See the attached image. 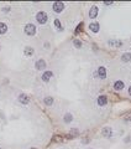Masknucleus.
Returning <instances> with one entry per match:
<instances>
[{
  "label": "nucleus",
  "instance_id": "f257e3e1",
  "mask_svg": "<svg viewBox=\"0 0 131 149\" xmlns=\"http://www.w3.org/2000/svg\"><path fill=\"white\" fill-rule=\"evenodd\" d=\"M47 19H48V16H47V14L45 11H38L36 14V20H37V23L41 24V25L46 24L47 23Z\"/></svg>",
  "mask_w": 131,
  "mask_h": 149
},
{
  "label": "nucleus",
  "instance_id": "f03ea898",
  "mask_svg": "<svg viewBox=\"0 0 131 149\" xmlns=\"http://www.w3.org/2000/svg\"><path fill=\"white\" fill-rule=\"evenodd\" d=\"M24 30H25V34L29 36H34L36 34V26L34 24H27Z\"/></svg>",
  "mask_w": 131,
  "mask_h": 149
},
{
  "label": "nucleus",
  "instance_id": "7ed1b4c3",
  "mask_svg": "<svg viewBox=\"0 0 131 149\" xmlns=\"http://www.w3.org/2000/svg\"><path fill=\"white\" fill-rule=\"evenodd\" d=\"M52 8H53V11H54V13L59 14V13L63 11V9H64V3H62V1H56V3L52 4Z\"/></svg>",
  "mask_w": 131,
  "mask_h": 149
},
{
  "label": "nucleus",
  "instance_id": "20e7f679",
  "mask_svg": "<svg viewBox=\"0 0 131 149\" xmlns=\"http://www.w3.org/2000/svg\"><path fill=\"white\" fill-rule=\"evenodd\" d=\"M35 67H36V70H38V71L45 70V68H46V61H45V60H37L36 63H35Z\"/></svg>",
  "mask_w": 131,
  "mask_h": 149
},
{
  "label": "nucleus",
  "instance_id": "39448f33",
  "mask_svg": "<svg viewBox=\"0 0 131 149\" xmlns=\"http://www.w3.org/2000/svg\"><path fill=\"white\" fill-rule=\"evenodd\" d=\"M52 77H53V72L52 71H46V72H43V74H42V81L43 82H48Z\"/></svg>",
  "mask_w": 131,
  "mask_h": 149
},
{
  "label": "nucleus",
  "instance_id": "423d86ee",
  "mask_svg": "<svg viewBox=\"0 0 131 149\" xmlns=\"http://www.w3.org/2000/svg\"><path fill=\"white\" fill-rule=\"evenodd\" d=\"M111 134H113V129L109 128V127H105V128L102 131V135L105 137V138H110Z\"/></svg>",
  "mask_w": 131,
  "mask_h": 149
},
{
  "label": "nucleus",
  "instance_id": "0eeeda50",
  "mask_svg": "<svg viewBox=\"0 0 131 149\" xmlns=\"http://www.w3.org/2000/svg\"><path fill=\"white\" fill-rule=\"evenodd\" d=\"M98 76H99L102 80H105V77H106V68L100 66L99 68H98Z\"/></svg>",
  "mask_w": 131,
  "mask_h": 149
},
{
  "label": "nucleus",
  "instance_id": "6e6552de",
  "mask_svg": "<svg viewBox=\"0 0 131 149\" xmlns=\"http://www.w3.org/2000/svg\"><path fill=\"white\" fill-rule=\"evenodd\" d=\"M98 106H100V107H103V106H105L108 103V98H106V96H99L98 97Z\"/></svg>",
  "mask_w": 131,
  "mask_h": 149
},
{
  "label": "nucleus",
  "instance_id": "1a4fd4ad",
  "mask_svg": "<svg viewBox=\"0 0 131 149\" xmlns=\"http://www.w3.org/2000/svg\"><path fill=\"white\" fill-rule=\"evenodd\" d=\"M98 13H99V9H98L96 6H93V8L89 10V17H90V19H95L96 15H98Z\"/></svg>",
  "mask_w": 131,
  "mask_h": 149
},
{
  "label": "nucleus",
  "instance_id": "9d476101",
  "mask_svg": "<svg viewBox=\"0 0 131 149\" xmlns=\"http://www.w3.org/2000/svg\"><path fill=\"white\" fill-rule=\"evenodd\" d=\"M19 102H20V103H22V104H29L30 99H29V97H27L26 94L21 93V94L19 96Z\"/></svg>",
  "mask_w": 131,
  "mask_h": 149
},
{
  "label": "nucleus",
  "instance_id": "9b49d317",
  "mask_svg": "<svg viewBox=\"0 0 131 149\" xmlns=\"http://www.w3.org/2000/svg\"><path fill=\"white\" fill-rule=\"evenodd\" d=\"M124 82L123 81H115L114 82V90H116V91H121V90H124Z\"/></svg>",
  "mask_w": 131,
  "mask_h": 149
},
{
  "label": "nucleus",
  "instance_id": "f8f14e48",
  "mask_svg": "<svg viewBox=\"0 0 131 149\" xmlns=\"http://www.w3.org/2000/svg\"><path fill=\"white\" fill-rule=\"evenodd\" d=\"M89 30H92L93 33H98V31H99V24L98 23H90Z\"/></svg>",
  "mask_w": 131,
  "mask_h": 149
},
{
  "label": "nucleus",
  "instance_id": "ddd939ff",
  "mask_svg": "<svg viewBox=\"0 0 131 149\" xmlns=\"http://www.w3.org/2000/svg\"><path fill=\"white\" fill-rule=\"evenodd\" d=\"M6 31H7V26H6V24H4V23H0V35L5 34Z\"/></svg>",
  "mask_w": 131,
  "mask_h": 149
},
{
  "label": "nucleus",
  "instance_id": "4468645a",
  "mask_svg": "<svg viewBox=\"0 0 131 149\" xmlns=\"http://www.w3.org/2000/svg\"><path fill=\"white\" fill-rule=\"evenodd\" d=\"M34 49H32V47H30V46H27L26 49H25V55L26 56H32V55H34Z\"/></svg>",
  "mask_w": 131,
  "mask_h": 149
},
{
  "label": "nucleus",
  "instance_id": "2eb2a0df",
  "mask_svg": "<svg viewBox=\"0 0 131 149\" xmlns=\"http://www.w3.org/2000/svg\"><path fill=\"white\" fill-rule=\"evenodd\" d=\"M73 45H74V47H75V49H82V46H83L82 41H80V40H78V39H75V40L73 41Z\"/></svg>",
  "mask_w": 131,
  "mask_h": 149
},
{
  "label": "nucleus",
  "instance_id": "dca6fc26",
  "mask_svg": "<svg viewBox=\"0 0 131 149\" xmlns=\"http://www.w3.org/2000/svg\"><path fill=\"white\" fill-rule=\"evenodd\" d=\"M73 119V116L71 113H67V114H64V123H71Z\"/></svg>",
  "mask_w": 131,
  "mask_h": 149
},
{
  "label": "nucleus",
  "instance_id": "f3484780",
  "mask_svg": "<svg viewBox=\"0 0 131 149\" xmlns=\"http://www.w3.org/2000/svg\"><path fill=\"white\" fill-rule=\"evenodd\" d=\"M43 102H45V104H46V106H52L54 101H53V98H52V97H46L45 99H43Z\"/></svg>",
  "mask_w": 131,
  "mask_h": 149
},
{
  "label": "nucleus",
  "instance_id": "a211bd4d",
  "mask_svg": "<svg viewBox=\"0 0 131 149\" xmlns=\"http://www.w3.org/2000/svg\"><path fill=\"white\" fill-rule=\"evenodd\" d=\"M121 60H123L124 62L130 61V60H131V54H129V52H127V54H124V55L121 56Z\"/></svg>",
  "mask_w": 131,
  "mask_h": 149
},
{
  "label": "nucleus",
  "instance_id": "6ab92c4d",
  "mask_svg": "<svg viewBox=\"0 0 131 149\" xmlns=\"http://www.w3.org/2000/svg\"><path fill=\"white\" fill-rule=\"evenodd\" d=\"M109 45H111V46H116V47H120L123 45V42L121 41H110L109 42Z\"/></svg>",
  "mask_w": 131,
  "mask_h": 149
},
{
  "label": "nucleus",
  "instance_id": "aec40b11",
  "mask_svg": "<svg viewBox=\"0 0 131 149\" xmlns=\"http://www.w3.org/2000/svg\"><path fill=\"white\" fill-rule=\"evenodd\" d=\"M79 134V131L77 129V128H74V129H72L71 131V133H69V137H77Z\"/></svg>",
  "mask_w": 131,
  "mask_h": 149
},
{
  "label": "nucleus",
  "instance_id": "412c9836",
  "mask_svg": "<svg viewBox=\"0 0 131 149\" xmlns=\"http://www.w3.org/2000/svg\"><path fill=\"white\" fill-rule=\"evenodd\" d=\"M54 25H56L59 30H63V27H62V25H61V23H59V20H58V19L54 20Z\"/></svg>",
  "mask_w": 131,
  "mask_h": 149
},
{
  "label": "nucleus",
  "instance_id": "4be33fe9",
  "mask_svg": "<svg viewBox=\"0 0 131 149\" xmlns=\"http://www.w3.org/2000/svg\"><path fill=\"white\" fill-rule=\"evenodd\" d=\"M83 26V24H79L78 26H77V29H75V34H78L79 33V31H80V27Z\"/></svg>",
  "mask_w": 131,
  "mask_h": 149
},
{
  "label": "nucleus",
  "instance_id": "5701e85b",
  "mask_svg": "<svg viewBox=\"0 0 131 149\" xmlns=\"http://www.w3.org/2000/svg\"><path fill=\"white\" fill-rule=\"evenodd\" d=\"M129 94H130V96H131V86H130V87H129Z\"/></svg>",
  "mask_w": 131,
  "mask_h": 149
},
{
  "label": "nucleus",
  "instance_id": "b1692460",
  "mask_svg": "<svg viewBox=\"0 0 131 149\" xmlns=\"http://www.w3.org/2000/svg\"><path fill=\"white\" fill-rule=\"evenodd\" d=\"M127 119H129V121H131V117H129V118H127Z\"/></svg>",
  "mask_w": 131,
  "mask_h": 149
},
{
  "label": "nucleus",
  "instance_id": "393cba45",
  "mask_svg": "<svg viewBox=\"0 0 131 149\" xmlns=\"http://www.w3.org/2000/svg\"><path fill=\"white\" fill-rule=\"evenodd\" d=\"M32 149H37V148H32Z\"/></svg>",
  "mask_w": 131,
  "mask_h": 149
},
{
  "label": "nucleus",
  "instance_id": "a878e982",
  "mask_svg": "<svg viewBox=\"0 0 131 149\" xmlns=\"http://www.w3.org/2000/svg\"><path fill=\"white\" fill-rule=\"evenodd\" d=\"M0 149H1V148H0Z\"/></svg>",
  "mask_w": 131,
  "mask_h": 149
}]
</instances>
